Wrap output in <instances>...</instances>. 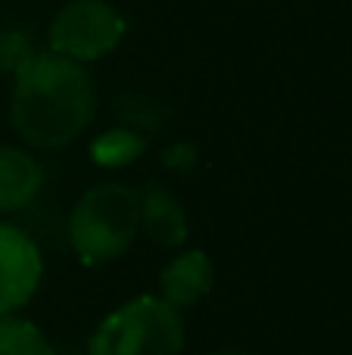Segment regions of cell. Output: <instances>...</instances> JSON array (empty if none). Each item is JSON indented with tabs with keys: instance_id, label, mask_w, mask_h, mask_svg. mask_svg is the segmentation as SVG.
Wrapping results in <instances>:
<instances>
[{
	"instance_id": "obj_1",
	"label": "cell",
	"mask_w": 352,
	"mask_h": 355,
	"mask_svg": "<svg viewBox=\"0 0 352 355\" xmlns=\"http://www.w3.org/2000/svg\"><path fill=\"white\" fill-rule=\"evenodd\" d=\"M94 78L75 60L47 50L12 75V128L35 150H66L94 122Z\"/></svg>"
},
{
	"instance_id": "obj_2",
	"label": "cell",
	"mask_w": 352,
	"mask_h": 355,
	"mask_svg": "<svg viewBox=\"0 0 352 355\" xmlns=\"http://www.w3.org/2000/svg\"><path fill=\"white\" fill-rule=\"evenodd\" d=\"M141 234V190L125 181L87 187L69 212V243L85 265L116 262Z\"/></svg>"
},
{
	"instance_id": "obj_3",
	"label": "cell",
	"mask_w": 352,
	"mask_h": 355,
	"mask_svg": "<svg viewBox=\"0 0 352 355\" xmlns=\"http://www.w3.org/2000/svg\"><path fill=\"white\" fill-rule=\"evenodd\" d=\"M184 321L162 296H134L109 312L87 340V355H181Z\"/></svg>"
},
{
	"instance_id": "obj_4",
	"label": "cell",
	"mask_w": 352,
	"mask_h": 355,
	"mask_svg": "<svg viewBox=\"0 0 352 355\" xmlns=\"http://www.w3.org/2000/svg\"><path fill=\"white\" fill-rule=\"evenodd\" d=\"M128 35V22L109 0H69L50 22V53L75 62H97L109 56Z\"/></svg>"
},
{
	"instance_id": "obj_5",
	"label": "cell",
	"mask_w": 352,
	"mask_h": 355,
	"mask_svg": "<svg viewBox=\"0 0 352 355\" xmlns=\"http://www.w3.org/2000/svg\"><path fill=\"white\" fill-rule=\"evenodd\" d=\"M44 277L37 243L16 225H0V315H12L35 296Z\"/></svg>"
},
{
	"instance_id": "obj_6",
	"label": "cell",
	"mask_w": 352,
	"mask_h": 355,
	"mask_svg": "<svg viewBox=\"0 0 352 355\" xmlns=\"http://www.w3.org/2000/svg\"><path fill=\"white\" fill-rule=\"evenodd\" d=\"M212 284H215V268H212V259L203 250L178 252L159 271V296L178 312L197 306L212 290Z\"/></svg>"
},
{
	"instance_id": "obj_7",
	"label": "cell",
	"mask_w": 352,
	"mask_h": 355,
	"mask_svg": "<svg viewBox=\"0 0 352 355\" xmlns=\"http://www.w3.org/2000/svg\"><path fill=\"white\" fill-rule=\"evenodd\" d=\"M141 231L162 250H178L191 237V225H187V212L175 193L162 184L150 181L141 190Z\"/></svg>"
},
{
	"instance_id": "obj_8",
	"label": "cell",
	"mask_w": 352,
	"mask_h": 355,
	"mask_svg": "<svg viewBox=\"0 0 352 355\" xmlns=\"http://www.w3.org/2000/svg\"><path fill=\"white\" fill-rule=\"evenodd\" d=\"M44 190V168L28 150L0 144V212L28 209Z\"/></svg>"
},
{
	"instance_id": "obj_9",
	"label": "cell",
	"mask_w": 352,
	"mask_h": 355,
	"mask_svg": "<svg viewBox=\"0 0 352 355\" xmlns=\"http://www.w3.org/2000/svg\"><path fill=\"white\" fill-rule=\"evenodd\" d=\"M147 147H150L147 135L122 125V128H109L100 137H94L91 159H94V166H100V168H125L141 159V156L147 153Z\"/></svg>"
},
{
	"instance_id": "obj_10",
	"label": "cell",
	"mask_w": 352,
	"mask_h": 355,
	"mask_svg": "<svg viewBox=\"0 0 352 355\" xmlns=\"http://www.w3.org/2000/svg\"><path fill=\"white\" fill-rule=\"evenodd\" d=\"M0 355H56L35 321L0 315Z\"/></svg>"
},
{
	"instance_id": "obj_11",
	"label": "cell",
	"mask_w": 352,
	"mask_h": 355,
	"mask_svg": "<svg viewBox=\"0 0 352 355\" xmlns=\"http://www.w3.org/2000/svg\"><path fill=\"white\" fill-rule=\"evenodd\" d=\"M35 41L22 28H0V72L16 75L35 56Z\"/></svg>"
},
{
	"instance_id": "obj_12",
	"label": "cell",
	"mask_w": 352,
	"mask_h": 355,
	"mask_svg": "<svg viewBox=\"0 0 352 355\" xmlns=\"http://www.w3.org/2000/svg\"><path fill=\"white\" fill-rule=\"evenodd\" d=\"M118 116L128 122V128H156L159 125V112L153 110V103L141 97H128L118 106Z\"/></svg>"
},
{
	"instance_id": "obj_13",
	"label": "cell",
	"mask_w": 352,
	"mask_h": 355,
	"mask_svg": "<svg viewBox=\"0 0 352 355\" xmlns=\"http://www.w3.org/2000/svg\"><path fill=\"white\" fill-rule=\"evenodd\" d=\"M197 162H200V153H197V147H193L191 141H175V144H168V147L162 150V166L172 168V172H181V175L193 172Z\"/></svg>"
},
{
	"instance_id": "obj_14",
	"label": "cell",
	"mask_w": 352,
	"mask_h": 355,
	"mask_svg": "<svg viewBox=\"0 0 352 355\" xmlns=\"http://www.w3.org/2000/svg\"><path fill=\"white\" fill-rule=\"evenodd\" d=\"M215 355H247V352H231V349H228V352H215Z\"/></svg>"
}]
</instances>
